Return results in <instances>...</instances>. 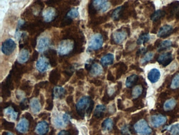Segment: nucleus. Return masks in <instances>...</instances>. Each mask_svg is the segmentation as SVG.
Instances as JSON below:
<instances>
[{"label":"nucleus","instance_id":"nucleus-5","mask_svg":"<svg viewBox=\"0 0 179 135\" xmlns=\"http://www.w3.org/2000/svg\"><path fill=\"white\" fill-rule=\"evenodd\" d=\"M16 48V44L12 39H7L4 41L1 47V50L5 55L9 56L14 52Z\"/></svg>","mask_w":179,"mask_h":135},{"label":"nucleus","instance_id":"nucleus-18","mask_svg":"<svg viewBox=\"0 0 179 135\" xmlns=\"http://www.w3.org/2000/svg\"><path fill=\"white\" fill-rule=\"evenodd\" d=\"M173 31V28L170 25H164L160 28L158 32V36L159 37L165 38L169 36Z\"/></svg>","mask_w":179,"mask_h":135},{"label":"nucleus","instance_id":"nucleus-13","mask_svg":"<svg viewBox=\"0 0 179 135\" xmlns=\"http://www.w3.org/2000/svg\"><path fill=\"white\" fill-rule=\"evenodd\" d=\"M127 33L124 30L116 31L113 35V39L115 43L120 44L126 39Z\"/></svg>","mask_w":179,"mask_h":135},{"label":"nucleus","instance_id":"nucleus-59","mask_svg":"<svg viewBox=\"0 0 179 135\" xmlns=\"http://www.w3.org/2000/svg\"><path fill=\"white\" fill-rule=\"evenodd\" d=\"M115 92V90L114 88H113V87H110L108 89V92H107V93H108V95L110 96H112L113 95L114 93Z\"/></svg>","mask_w":179,"mask_h":135},{"label":"nucleus","instance_id":"nucleus-48","mask_svg":"<svg viewBox=\"0 0 179 135\" xmlns=\"http://www.w3.org/2000/svg\"><path fill=\"white\" fill-rule=\"evenodd\" d=\"M47 106L46 108V109L47 110H51L52 109H53V102H52V101L51 100L48 99L47 100Z\"/></svg>","mask_w":179,"mask_h":135},{"label":"nucleus","instance_id":"nucleus-2","mask_svg":"<svg viewBox=\"0 0 179 135\" xmlns=\"http://www.w3.org/2000/svg\"><path fill=\"white\" fill-rule=\"evenodd\" d=\"M74 43L69 39L62 40L59 44L58 53L59 55L66 56L72 53L74 49Z\"/></svg>","mask_w":179,"mask_h":135},{"label":"nucleus","instance_id":"nucleus-21","mask_svg":"<svg viewBox=\"0 0 179 135\" xmlns=\"http://www.w3.org/2000/svg\"><path fill=\"white\" fill-rule=\"evenodd\" d=\"M53 97L54 99H62L65 96L66 91L64 87L60 86H57L53 89Z\"/></svg>","mask_w":179,"mask_h":135},{"label":"nucleus","instance_id":"nucleus-15","mask_svg":"<svg viewBox=\"0 0 179 135\" xmlns=\"http://www.w3.org/2000/svg\"><path fill=\"white\" fill-rule=\"evenodd\" d=\"M56 11L51 7L47 9L43 13V16L44 18V21L46 22H50L56 19Z\"/></svg>","mask_w":179,"mask_h":135},{"label":"nucleus","instance_id":"nucleus-41","mask_svg":"<svg viewBox=\"0 0 179 135\" xmlns=\"http://www.w3.org/2000/svg\"><path fill=\"white\" fill-rule=\"evenodd\" d=\"M106 20V19L105 16H99V18H96V19L94 20L92 24L95 26H98L104 22Z\"/></svg>","mask_w":179,"mask_h":135},{"label":"nucleus","instance_id":"nucleus-33","mask_svg":"<svg viewBox=\"0 0 179 135\" xmlns=\"http://www.w3.org/2000/svg\"><path fill=\"white\" fill-rule=\"evenodd\" d=\"M143 93V87L142 86H135L132 91V96L134 99H137Z\"/></svg>","mask_w":179,"mask_h":135},{"label":"nucleus","instance_id":"nucleus-7","mask_svg":"<svg viewBox=\"0 0 179 135\" xmlns=\"http://www.w3.org/2000/svg\"><path fill=\"white\" fill-rule=\"evenodd\" d=\"M92 3L97 11L105 12L110 7V3L107 0H92Z\"/></svg>","mask_w":179,"mask_h":135},{"label":"nucleus","instance_id":"nucleus-11","mask_svg":"<svg viewBox=\"0 0 179 135\" xmlns=\"http://www.w3.org/2000/svg\"><path fill=\"white\" fill-rule=\"evenodd\" d=\"M49 130V126L46 121L39 122L35 128V132L38 135H45Z\"/></svg>","mask_w":179,"mask_h":135},{"label":"nucleus","instance_id":"nucleus-19","mask_svg":"<svg viewBox=\"0 0 179 135\" xmlns=\"http://www.w3.org/2000/svg\"><path fill=\"white\" fill-rule=\"evenodd\" d=\"M46 57L49 61L50 64L52 67H55L57 65V52L53 49H50L46 53Z\"/></svg>","mask_w":179,"mask_h":135},{"label":"nucleus","instance_id":"nucleus-17","mask_svg":"<svg viewBox=\"0 0 179 135\" xmlns=\"http://www.w3.org/2000/svg\"><path fill=\"white\" fill-rule=\"evenodd\" d=\"M4 114L7 118L12 121H16L18 117V112L14 110L13 107H8L4 110Z\"/></svg>","mask_w":179,"mask_h":135},{"label":"nucleus","instance_id":"nucleus-29","mask_svg":"<svg viewBox=\"0 0 179 135\" xmlns=\"http://www.w3.org/2000/svg\"><path fill=\"white\" fill-rule=\"evenodd\" d=\"M177 105V101L173 99L168 100L165 102L164 105V109L165 111H170L173 110Z\"/></svg>","mask_w":179,"mask_h":135},{"label":"nucleus","instance_id":"nucleus-64","mask_svg":"<svg viewBox=\"0 0 179 135\" xmlns=\"http://www.w3.org/2000/svg\"><path fill=\"white\" fill-rule=\"evenodd\" d=\"M68 91H69V92L71 93H73L74 91V87H72V86H69V88H68Z\"/></svg>","mask_w":179,"mask_h":135},{"label":"nucleus","instance_id":"nucleus-39","mask_svg":"<svg viewBox=\"0 0 179 135\" xmlns=\"http://www.w3.org/2000/svg\"><path fill=\"white\" fill-rule=\"evenodd\" d=\"M97 10L96 9V7H94L93 4L92 3L89 4L88 6V13L89 15L91 16H94L97 14Z\"/></svg>","mask_w":179,"mask_h":135},{"label":"nucleus","instance_id":"nucleus-42","mask_svg":"<svg viewBox=\"0 0 179 135\" xmlns=\"http://www.w3.org/2000/svg\"><path fill=\"white\" fill-rule=\"evenodd\" d=\"M16 99L20 100H23V99H25V93L24 92V91L21 90H17L16 92Z\"/></svg>","mask_w":179,"mask_h":135},{"label":"nucleus","instance_id":"nucleus-3","mask_svg":"<svg viewBox=\"0 0 179 135\" xmlns=\"http://www.w3.org/2000/svg\"><path fill=\"white\" fill-rule=\"evenodd\" d=\"M103 37L101 34L94 35V36L92 37L89 41L88 50L90 51L99 50L103 46Z\"/></svg>","mask_w":179,"mask_h":135},{"label":"nucleus","instance_id":"nucleus-1","mask_svg":"<svg viewBox=\"0 0 179 135\" xmlns=\"http://www.w3.org/2000/svg\"><path fill=\"white\" fill-rule=\"evenodd\" d=\"M92 100L89 96H83L80 99L76 105V110L79 116L83 117L86 112L91 105Z\"/></svg>","mask_w":179,"mask_h":135},{"label":"nucleus","instance_id":"nucleus-57","mask_svg":"<svg viewBox=\"0 0 179 135\" xmlns=\"http://www.w3.org/2000/svg\"><path fill=\"white\" fill-rule=\"evenodd\" d=\"M122 2V0H111L110 3L113 6H116L119 4L121 3Z\"/></svg>","mask_w":179,"mask_h":135},{"label":"nucleus","instance_id":"nucleus-30","mask_svg":"<svg viewBox=\"0 0 179 135\" xmlns=\"http://www.w3.org/2000/svg\"><path fill=\"white\" fill-rule=\"evenodd\" d=\"M165 13L163 10H158L156 12H155L152 15L151 19L153 21H158V20L161 19L165 16Z\"/></svg>","mask_w":179,"mask_h":135},{"label":"nucleus","instance_id":"nucleus-9","mask_svg":"<svg viewBox=\"0 0 179 135\" xmlns=\"http://www.w3.org/2000/svg\"><path fill=\"white\" fill-rule=\"evenodd\" d=\"M30 121L25 118H23L20 120L16 125V130L20 133H25L28 132L30 126Z\"/></svg>","mask_w":179,"mask_h":135},{"label":"nucleus","instance_id":"nucleus-38","mask_svg":"<svg viewBox=\"0 0 179 135\" xmlns=\"http://www.w3.org/2000/svg\"><path fill=\"white\" fill-rule=\"evenodd\" d=\"M171 86L173 89H177L179 87V74L174 77Z\"/></svg>","mask_w":179,"mask_h":135},{"label":"nucleus","instance_id":"nucleus-61","mask_svg":"<svg viewBox=\"0 0 179 135\" xmlns=\"http://www.w3.org/2000/svg\"><path fill=\"white\" fill-rule=\"evenodd\" d=\"M25 118H27L29 121H33V117L29 113H26L25 114Z\"/></svg>","mask_w":179,"mask_h":135},{"label":"nucleus","instance_id":"nucleus-20","mask_svg":"<svg viewBox=\"0 0 179 135\" xmlns=\"http://www.w3.org/2000/svg\"><path fill=\"white\" fill-rule=\"evenodd\" d=\"M30 57V54L27 49H22L20 51L18 57V62L22 64L27 62Z\"/></svg>","mask_w":179,"mask_h":135},{"label":"nucleus","instance_id":"nucleus-46","mask_svg":"<svg viewBox=\"0 0 179 135\" xmlns=\"http://www.w3.org/2000/svg\"><path fill=\"white\" fill-rule=\"evenodd\" d=\"M121 132H122L123 135H130V129H129V127L128 126V125L127 124L124 125L121 129Z\"/></svg>","mask_w":179,"mask_h":135},{"label":"nucleus","instance_id":"nucleus-53","mask_svg":"<svg viewBox=\"0 0 179 135\" xmlns=\"http://www.w3.org/2000/svg\"><path fill=\"white\" fill-rule=\"evenodd\" d=\"M74 102V98L71 95H69L66 98V102L68 105H71Z\"/></svg>","mask_w":179,"mask_h":135},{"label":"nucleus","instance_id":"nucleus-45","mask_svg":"<svg viewBox=\"0 0 179 135\" xmlns=\"http://www.w3.org/2000/svg\"><path fill=\"white\" fill-rule=\"evenodd\" d=\"M3 126L6 129L11 130L14 128V124L13 123H9L7 121H5L3 123Z\"/></svg>","mask_w":179,"mask_h":135},{"label":"nucleus","instance_id":"nucleus-58","mask_svg":"<svg viewBox=\"0 0 179 135\" xmlns=\"http://www.w3.org/2000/svg\"><path fill=\"white\" fill-rule=\"evenodd\" d=\"M108 110L109 112H110V114H113L115 112V107L114 105H110L109 108H108Z\"/></svg>","mask_w":179,"mask_h":135},{"label":"nucleus","instance_id":"nucleus-27","mask_svg":"<svg viewBox=\"0 0 179 135\" xmlns=\"http://www.w3.org/2000/svg\"><path fill=\"white\" fill-rule=\"evenodd\" d=\"M113 126L114 123L113 120L110 118H107L102 123L101 127L104 130V131L110 132V130H112L113 128Z\"/></svg>","mask_w":179,"mask_h":135},{"label":"nucleus","instance_id":"nucleus-54","mask_svg":"<svg viewBox=\"0 0 179 135\" xmlns=\"http://www.w3.org/2000/svg\"><path fill=\"white\" fill-rule=\"evenodd\" d=\"M48 82L47 81H43V82H40L38 84L37 86L40 87V88H44L48 85Z\"/></svg>","mask_w":179,"mask_h":135},{"label":"nucleus","instance_id":"nucleus-14","mask_svg":"<svg viewBox=\"0 0 179 135\" xmlns=\"http://www.w3.org/2000/svg\"><path fill=\"white\" fill-rule=\"evenodd\" d=\"M161 73L157 68H153L147 74V78L152 83H155L160 80Z\"/></svg>","mask_w":179,"mask_h":135},{"label":"nucleus","instance_id":"nucleus-6","mask_svg":"<svg viewBox=\"0 0 179 135\" xmlns=\"http://www.w3.org/2000/svg\"><path fill=\"white\" fill-rule=\"evenodd\" d=\"M49 61L45 56H41L36 63V68L40 73H44L50 68Z\"/></svg>","mask_w":179,"mask_h":135},{"label":"nucleus","instance_id":"nucleus-35","mask_svg":"<svg viewBox=\"0 0 179 135\" xmlns=\"http://www.w3.org/2000/svg\"><path fill=\"white\" fill-rule=\"evenodd\" d=\"M153 57H154V53H152V52H149L148 53L145 54L144 56L141 59V63L142 64H145V63L149 62L152 59Z\"/></svg>","mask_w":179,"mask_h":135},{"label":"nucleus","instance_id":"nucleus-36","mask_svg":"<svg viewBox=\"0 0 179 135\" xmlns=\"http://www.w3.org/2000/svg\"><path fill=\"white\" fill-rule=\"evenodd\" d=\"M168 131L171 135H179V123H176L171 126Z\"/></svg>","mask_w":179,"mask_h":135},{"label":"nucleus","instance_id":"nucleus-37","mask_svg":"<svg viewBox=\"0 0 179 135\" xmlns=\"http://www.w3.org/2000/svg\"><path fill=\"white\" fill-rule=\"evenodd\" d=\"M79 16V12L78 9L73 8L67 13V16L70 18H76Z\"/></svg>","mask_w":179,"mask_h":135},{"label":"nucleus","instance_id":"nucleus-44","mask_svg":"<svg viewBox=\"0 0 179 135\" xmlns=\"http://www.w3.org/2000/svg\"><path fill=\"white\" fill-rule=\"evenodd\" d=\"M61 0H47L46 4L50 7H52L53 6H56L60 2Z\"/></svg>","mask_w":179,"mask_h":135},{"label":"nucleus","instance_id":"nucleus-43","mask_svg":"<svg viewBox=\"0 0 179 135\" xmlns=\"http://www.w3.org/2000/svg\"><path fill=\"white\" fill-rule=\"evenodd\" d=\"M20 108L22 110H27L28 109L29 106L28 105L27 99H25L20 102Z\"/></svg>","mask_w":179,"mask_h":135},{"label":"nucleus","instance_id":"nucleus-56","mask_svg":"<svg viewBox=\"0 0 179 135\" xmlns=\"http://www.w3.org/2000/svg\"><path fill=\"white\" fill-rule=\"evenodd\" d=\"M57 135H71L70 132L66 131L65 130H61L60 132H59Z\"/></svg>","mask_w":179,"mask_h":135},{"label":"nucleus","instance_id":"nucleus-31","mask_svg":"<svg viewBox=\"0 0 179 135\" xmlns=\"http://www.w3.org/2000/svg\"><path fill=\"white\" fill-rule=\"evenodd\" d=\"M150 36L148 34H144L141 35L137 41V44L139 45L147 43L150 40Z\"/></svg>","mask_w":179,"mask_h":135},{"label":"nucleus","instance_id":"nucleus-25","mask_svg":"<svg viewBox=\"0 0 179 135\" xmlns=\"http://www.w3.org/2000/svg\"><path fill=\"white\" fill-rule=\"evenodd\" d=\"M114 57L112 54H107L103 57H101V63L104 66H108L112 65L114 62Z\"/></svg>","mask_w":179,"mask_h":135},{"label":"nucleus","instance_id":"nucleus-10","mask_svg":"<svg viewBox=\"0 0 179 135\" xmlns=\"http://www.w3.org/2000/svg\"><path fill=\"white\" fill-rule=\"evenodd\" d=\"M50 40L47 37H43L38 40L37 43L38 52L39 53H43V52H46L49 46Z\"/></svg>","mask_w":179,"mask_h":135},{"label":"nucleus","instance_id":"nucleus-22","mask_svg":"<svg viewBox=\"0 0 179 135\" xmlns=\"http://www.w3.org/2000/svg\"><path fill=\"white\" fill-rule=\"evenodd\" d=\"M106 110V108L104 105H97L94 111V117L97 119L102 118L104 117V112H105Z\"/></svg>","mask_w":179,"mask_h":135},{"label":"nucleus","instance_id":"nucleus-47","mask_svg":"<svg viewBox=\"0 0 179 135\" xmlns=\"http://www.w3.org/2000/svg\"><path fill=\"white\" fill-rule=\"evenodd\" d=\"M76 76L78 78L81 80H83L85 78V73L83 69H80L76 72Z\"/></svg>","mask_w":179,"mask_h":135},{"label":"nucleus","instance_id":"nucleus-40","mask_svg":"<svg viewBox=\"0 0 179 135\" xmlns=\"http://www.w3.org/2000/svg\"><path fill=\"white\" fill-rule=\"evenodd\" d=\"M73 22V20L71 18L67 17L62 20L60 23V27H65L71 25Z\"/></svg>","mask_w":179,"mask_h":135},{"label":"nucleus","instance_id":"nucleus-26","mask_svg":"<svg viewBox=\"0 0 179 135\" xmlns=\"http://www.w3.org/2000/svg\"><path fill=\"white\" fill-rule=\"evenodd\" d=\"M60 74L59 72L58 71L57 69H54L50 73L49 77L50 82L52 84H56L60 79Z\"/></svg>","mask_w":179,"mask_h":135},{"label":"nucleus","instance_id":"nucleus-51","mask_svg":"<svg viewBox=\"0 0 179 135\" xmlns=\"http://www.w3.org/2000/svg\"><path fill=\"white\" fill-rule=\"evenodd\" d=\"M80 131L82 135H88V129H87V128L86 127H80Z\"/></svg>","mask_w":179,"mask_h":135},{"label":"nucleus","instance_id":"nucleus-23","mask_svg":"<svg viewBox=\"0 0 179 135\" xmlns=\"http://www.w3.org/2000/svg\"><path fill=\"white\" fill-rule=\"evenodd\" d=\"M90 73L92 77H98L101 75L103 73V68L97 63L92 64Z\"/></svg>","mask_w":179,"mask_h":135},{"label":"nucleus","instance_id":"nucleus-62","mask_svg":"<svg viewBox=\"0 0 179 135\" xmlns=\"http://www.w3.org/2000/svg\"><path fill=\"white\" fill-rule=\"evenodd\" d=\"M31 45L33 47H35L37 46V40L36 38H32V41H31Z\"/></svg>","mask_w":179,"mask_h":135},{"label":"nucleus","instance_id":"nucleus-12","mask_svg":"<svg viewBox=\"0 0 179 135\" xmlns=\"http://www.w3.org/2000/svg\"><path fill=\"white\" fill-rule=\"evenodd\" d=\"M173 60V56L171 53H166L160 55L158 58V62L163 66H167L170 64Z\"/></svg>","mask_w":179,"mask_h":135},{"label":"nucleus","instance_id":"nucleus-28","mask_svg":"<svg viewBox=\"0 0 179 135\" xmlns=\"http://www.w3.org/2000/svg\"><path fill=\"white\" fill-rule=\"evenodd\" d=\"M138 77L137 75L133 74L130 75L126 78L125 85L127 87H131L133 86L138 80Z\"/></svg>","mask_w":179,"mask_h":135},{"label":"nucleus","instance_id":"nucleus-55","mask_svg":"<svg viewBox=\"0 0 179 135\" xmlns=\"http://www.w3.org/2000/svg\"><path fill=\"white\" fill-rule=\"evenodd\" d=\"M38 55H39V53L38 51H34L33 53V55H32V58H31V61L32 62H34V61H36L38 57Z\"/></svg>","mask_w":179,"mask_h":135},{"label":"nucleus","instance_id":"nucleus-16","mask_svg":"<svg viewBox=\"0 0 179 135\" xmlns=\"http://www.w3.org/2000/svg\"><path fill=\"white\" fill-rule=\"evenodd\" d=\"M31 111L34 114L39 113L41 109V103L37 98H34L30 101Z\"/></svg>","mask_w":179,"mask_h":135},{"label":"nucleus","instance_id":"nucleus-4","mask_svg":"<svg viewBox=\"0 0 179 135\" xmlns=\"http://www.w3.org/2000/svg\"><path fill=\"white\" fill-rule=\"evenodd\" d=\"M135 132L138 135H150L152 130L145 120H141L134 125Z\"/></svg>","mask_w":179,"mask_h":135},{"label":"nucleus","instance_id":"nucleus-34","mask_svg":"<svg viewBox=\"0 0 179 135\" xmlns=\"http://www.w3.org/2000/svg\"><path fill=\"white\" fill-rule=\"evenodd\" d=\"M123 7H119L114 10L112 13V17L114 20H118L119 18H120L121 14H122V11L123 10Z\"/></svg>","mask_w":179,"mask_h":135},{"label":"nucleus","instance_id":"nucleus-50","mask_svg":"<svg viewBox=\"0 0 179 135\" xmlns=\"http://www.w3.org/2000/svg\"><path fill=\"white\" fill-rule=\"evenodd\" d=\"M94 102L93 101H92L91 102V105L87 109L86 112V116H88V117H89L91 116V114L92 112V110H93V108H94Z\"/></svg>","mask_w":179,"mask_h":135},{"label":"nucleus","instance_id":"nucleus-32","mask_svg":"<svg viewBox=\"0 0 179 135\" xmlns=\"http://www.w3.org/2000/svg\"><path fill=\"white\" fill-rule=\"evenodd\" d=\"M172 46V41H170V40H164L160 44L159 48H158V50H159V52H161L163 50L167 49L168 48H170Z\"/></svg>","mask_w":179,"mask_h":135},{"label":"nucleus","instance_id":"nucleus-52","mask_svg":"<svg viewBox=\"0 0 179 135\" xmlns=\"http://www.w3.org/2000/svg\"><path fill=\"white\" fill-rule=\"evenodd\" d=\"M91 83L92 84H94V85L97 86H101L103 84V82L101 80H91Z\"/></svg>","mask_w":179,"mask_h":135},{"label":"nucleus","instance_id":"nucleus-24","mask_svg":"<svg viewBox=\"0 0 179 135\" xmlns=\"http://www.w3.org/2000/svg\"><path fill=\"white\" fill-rule=\"evenodd\" d=\"M52 123L54 126L57 128H63L66 126L62 119V117H60L58 114L53 115Z\"/></svg>","mask_w":179,"mask_h":135},{"label":"nucleus","instance_id":"nucleus-49","mask_svg":"<svg viewBox=\"0 0 179 135\" xmlns=\"http://www.w3.org/2000/svg\"><path fill=\"white\" fill-rule=\"evenodd\" d=\"M70 118H71L70 116L69 115V114H67V113L64 114L62 116V119H63L64 123L66 124H68L69 123V121L70 120Z\"/></svg>","mask_w":179,"mask_h":135},{"label":"nucleus","instance_id":"nucleus-8","mask_svg":"<svg viewBox=\"0 0 179 135\" xmlns=\"http://www.w3.org/2000/svg\"><path fill=\"white\" fill-rule=\"evenodd\" d=\"M167 118L162 115H153L150 118V123L155 128H158L164 124Z\"/></svg>","mask_w":179,"mask_h":135},{"label":"nucleus","instance_id":"nucleus-60","mask_svg":"<svg viewBox=\"0 0 179 135\" xmlns=\"http://www.w3.org/2000/svg\"><path fill=\"white\" fill-rule=\"evenodd\" d=\"M107 80L110 81H114V80H115L114 77L113 75L110 72H109L108 74H107Z\"/></svg>","mask_w":179,"mask_h":135},{"label":"nucleus","instance_id":"nucleus-63","mask_svg":"<svg viewBox=\"0 0 179 135\" xmlns=\"http://www.w3.org/2000/svg\"><path fill=\"white\" fill-rule=\"evenodd\" d=\"M44 98L43 95L41 94V96H40V102H41V105H43L44 103Z\"/></svg>","mask_w":179,"mask_h":135}]
</instances>
